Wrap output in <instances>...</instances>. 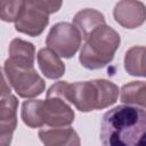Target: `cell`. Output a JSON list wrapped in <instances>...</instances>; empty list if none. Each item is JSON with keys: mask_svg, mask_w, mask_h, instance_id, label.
Masks as SVG:
<instances>
[{"mask_svg": "<svg viewBox=\"0 0 146 146\" xmlns=\"http://www.w3.org/2000/svg\"><path fill=\"white\" fill-rule=\"evenodd\" d=\"M103 146H146V111L119 105L107 111L100 122Z\"/></svg>", "mask_w": 146, "mask_h": 146, "instance_id": "obj_1", "label": "cell"}, {"mask_svg": "<svg viewBox=\"0 0 146 146\" xmlns=\"http://www.w3.org/2000/svg\"><path fill=\"white\" fill-rule=\"evenodd\" d=\"M47 97L62 98L74 105L80 112H90L113 105L119 97V87L104 79L75 83L58 81L48 89Z\"/></svg>", "mask_w": 146, "mask_h": 146, "instance_id": "obj_2", "label": "cell"}, {"mask_svg": "<svg viewBox=\"0 0 146 146\" xmlns=\"http://www.w3.org/2000/svg\"><path fill=\"white\" fill-rule=\"evenodd\" d=\"M121 42L120 34L106 24L95 30L83 44L79 60L88 70H98L106 66L114 58Z\"/></svg>", "mask_w": 146, "mask_h": 146, "instance_id": "obj_3", "label": "cell"}, {"mask_svg": "<svg viewBox=\"0 0 146 146\" xmlns=\"http://www.w3.org/2000/svg\"><path fill=\"white\" fill-rule=\"evenodd\" d=\"M62 7V1H24L22 11L15 22L17 32L30 36L40 35L49 23V15Z\"/></svg>", "mask_w": 146, "mask_h": 146, "instance_id": "obj_4", "label": "cell"}, {"mask_svg": "<svg viewBox=\"0 0 146 146\" xmlns=\"http://www.w3.org/2000/svg\"><path fill=\"white\" fill-rule=\"evenodd\" d=\"M2 73L6 75L9 84L14 88L19 97H36L41 95L46 88L43 79L36 73L34 66L22 67L7 59L3 64Z\"/></svg>", "mask_w": 146, "mask_h": 146, "instance_id": "obj_5", "label": "cell"}, {"mask_svg": "<svg viewBox=\"0 0 146 146\" xmlns=\"http://www.w3.org/2000/svg\"><path fill=\"white\" fill-rule=\"evenodd\" d=\"M81 40V34L73 24L60 22L50 29L46 43L48 48L56 52L59 57L71 58L79 50Z\"/></svg>", "mask_w": 146, "mask_h": 146, "instance_id": "obj_6", "label": "cell"}, {"mask_svg": "<svg viewBox=\"0 0 146 146\" xmlns=\"http://www.w3.org/2000/svg\"><path fill=\"white\" fill-rule=\"evenodd\" d=\"M42 124L50 128L68 127L74 121V111L71 106L58 97H47L41 105Z\"/></svg>", "mask_w": 146, "mask_h": 146, "instance_id": "obj_7", "label": "cell"}, {"mask_svg": "<svg viewBox=\"0 0 146 146\" xmlns=\"http://www.w3.org/2000/svg\"><path fill=\"white\" fill-rule=\"evenodd\" d=\"M116 23L125 29H136L146 21V6L141 1H119L113 10Z\"/></svg>", "mask_w": 146, "mask_h": 146, "instance_id": "obj_8", "label": "cell"}, {"mask_svg": "<svg viewBox=\"0 0 146 146\" xmlns=\"http://www.w3.org/2000/svg\"><path fill=\"white\" fill-rule=\"evenodd\" d=\"M18 100L11 94L1 96L0 102V146H9L17 125Z\"/></svg>", "mask_w": 146, "mask_h": 146, "instance_id": "obj_9", "label": "cell"}, {"mask_svg": "<svg viewBox=\"0 0 146 146\" xmlns=\"http://www.w3.org/2000/svg\"><path fill=\"white\" fill-rule=\"evenodd\" d=\"M39 138L44 146H81L79 135L72 128L41 129Z\"/></svg>", "mask_w": 146, "mask_h": 146, "instance_id": "obj_10", "label": "cell"}, {"mask_svg": "<svg viewBox=\"0 0 146 146\" xmlns=\"http://www.w3.org/2000/svg\"><path fill=\"white\" fill-rule=\"evenodd\" d=\"M73 25L81 34V38L87 40L95 30L105 25V17L96 9L86 8L76 13L73 18Z\"/></svg>", "mask_w": 146, "mask_h": 146, "instance_id": "obj_11", "label": "cell"}, {"mask_svg": "<svg viewBox=\"0 0 146 146\" xmlns=\"http://www.w3.org/2000/svg\"><path fill=\"white\" fill-rule=\"evenodd\" d=\"M38 64L42 74L47 79H59L65 73V64L59 56L49 48H42L38 52Z\"/></svg>", "mask_w": 146, "mask_h": 146, "instance_id": "obj_12", "label": "cell"}, {"mask_svg": "<svg viewBox=\"0 0 146 146\" xmlns=\"http://www.w3.org/2000/svg\"><path fill=\"white\" fill-rule=\"evenodd\" d=\"M35 48L33 43L23 39H14L9 44V60L17 66L33 67L34 66Z\"/></svg>", "mask_w": 146, "mask_h": 146, "instance_id": "obj_13", "label": "cell"}, {"mask_svg": "<svg viewBox=\"0 0 146 146\" xmlns=\"http://www.w3.org/2000/svg\"><path fill=\"white\" fill-rule=\"evenodd\" d=\"M124 70L130 75L146 78V47L135 46L127 50Z\"/></svg>", "mask_w": 146, "mask_h": 146, "instance_id": "obj_14", "label": "cell"}, {"mask_svg": "<svg viewBox=\"0 0 146 146\" xmlns=\"http://www.w3.org/2000/svg\"><path fill=\"white\" fill-rule=\"evenodd\" d=\"M121 102L146 108V82L132 81L121 88Z\"/></svg>", "mask_w": 146, "mask_h": 146, "instance_id": "obj_15", "label": "cell"}, {"mask_svg": "<svg viewBox=\"0 0 146 146\" xmlns=\"http://www.w3.org/2000/svg\"><path fill=\"white\" fill-rule=\"evenodd\" d=\"M41 99H30L25 100L22 105V120L23 122L32 129L43 127L41 120Z\"/></svg>", "mask_w": 146, "mask_h": 146, "instance_id": "obj_16", "label": "cell"}, {"mask_svg": "<svg viewBox=\"0 0 146 146\" xmlns=\"http://www.w3.org/2000/svg\"><path fill=\"white\" fill-rule=\"evenodd\" d=\"M24 1H0V17L3 22H16L22 8H23Z\"/></svg>", "mask_w": 146, "mask_h": 146, "instance_id": "obj_17", "label": "cell"}]
</instances>
